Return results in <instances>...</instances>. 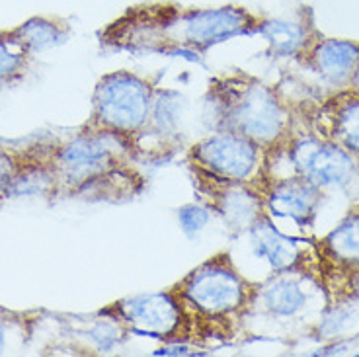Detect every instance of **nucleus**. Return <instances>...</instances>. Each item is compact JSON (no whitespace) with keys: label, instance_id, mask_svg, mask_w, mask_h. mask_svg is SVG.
<instances>
[{"label":"nucleus","instance_id":"obj_1","mask_svg":"<svg viewBox=\"0 0 359 357\" xmlns=\"http://www.w3.org/2000/svg\"><path fill=\"white\" fill-rule=\"evenodd\" d=\"M18 164L14 194L36 182L53 197L126 203L147 186L141 164L114 135L81 127L69 139L10 149Z\"/></svg>","mask_w":359,"mask_h":357},{"label":"nucleus","instance_id":"obj_2","mask_svg":"<svg viewBox=\"0 0 359 357\" xmlns=\"http://www.w3.org/2000/svg\"><path fill=\"white\" fill-rule=\"evenodd\" d=\"M262 18L244 6L186 8L170 2L126 10L104 27L100 41L109 49L198 59L234 37L258 34Z\"/></svg>","mask_w":359,"mask_h":357},{"label":"nucleus","instance_id":"obj_3","mask_svg":"<svg viewBox=\"0 0 359 357\" xmlns=\"http://www.w3.org/2000/svg\"><path fill=\"white\" fill-rule=\"evenodd\" d=\"M170 291L188 314L194 344L229 342L243 330L244 321L256 307L258 283L236 268L229 252H217L189 269Z\"/></svg>","mask_w":359,"mask_h":357},{"label":"nucleus","instance_id":"obj_4","mask_svg":"<svg viewBox=\"0 0 359 357\" xmlns=\"http://www.w3.org/2000/svg\"><path fill=\"white\" fill-rule=\"evenodd\" d=\"M203 106L213 131L244 135L264 147L268 159L293 137L291 114L278 92L246 72L213 79Z\"/></svg>","mask_w":359,"mask_h":357},{"label":"nucleus","instance_id":"obj_5","mask_svg":"<svg viewBox=\"0 0 359 357\" xmlns=\"http://www.w3.org/2000/svg\"><path fill=\"white\" fill-rule=\"evenodd\" d=\"M154 90L153 82L137 72L114 71L104 74L94 86L90 116L82 127L114 135L135 156L137 144L151 119Z\"/></svg>","mask_w":359,"mask_h":357},{"label":"nucleus","instance_id":"obj_6","mask_svg":"<svg viewBox=\"0 0 359 357\" xmlns=\"http://www.w3.org/2000/svg\"><path fill=\"white\" fill-rule=\"evenodd\" d=\"M189 170L217 180L243 182L260 189L269 176V159L264 147L233 131H213L186 151Z\"/></svg>","mask_w":359,"mask_h":357},{"label":"nucleus","instance_id":"obj_7","mask_svg":"<svg viewBox=\"0 0 359 357\" xmlns=\"http://www.w3.org/2000/svg\"><path fill=\"white\" fill-rule=\"evenodd\" d=\"M100 314L135 336H147L166 344H194L191 322L170 287L114 301Z\"/></svg>","mask_w":359,"mask_h":357},{"label":"nucleus","instance_id":"obj_8","mask_svg":"<svg viewBox=\"0 0 359 357\" xmlns=\"http://www.w3.org/2000/svg\"><path fill=\"white\" fill-rule=\"evenodd\" d=\"M278 154H285L293 174L309 180L318 189L346 188L359 172V161L355 156L344 151L340 144L314 133L299 137L293 135L273 156ZM273 156H269V161Z\"/></svg>","mask_w":359,"mask_h":357},{"label":"nucleus","instance_id":"obj_9","mask_svg":"<svg viewBox=\"0 0 359 357\" xmlns=\"http://www.w3.org/2000/svg\"><path fill=\"white\" fill-rule=\"evenodd\" d=\"M194 178V189L201 206L215 213L229 232L243 234L260 219L264 211L260 189L243 182L217 180L199 170H189Z\"/></svg>","mask_w":359,"mask_h":357},{"label":"nucleus","instance_id":"obj_10","mask_svg":"<svg viewBox=\"0 0 359 357\" xmlns=\"http://www.w3.org/2000/svg\"><path fill=\"white\" fill-rule=\"evenodd\" d=\"M184 114H186V98L180 92L156 86L151 119L135 152V159L139 164L168 159L172 152L178 151L184 137V129H182Z\"/></svg>","mask_w":359,"mask_h":357},{"label":"nucleus","instance_id":"obj_11","mask_svg":"<svg viewBox=\"0 0 359 357\" xmlns=\"http://www.w3.org/2000/svg\"><path fill=\"white\" fill-rule=\"evenodd\" d=\"M264 211L271 221H291L299 227H311L316 219L323 189L301 176H273L260 186Z\"/></svg>","mask_w":359,"mask_h":357},{"label":"nucleus","instance_id":"obj_12","mask_svg":"<svg viewBox=\"0 0 359 357\" xmlns=\"http://www.w3.org/2000/svg\"><path fill=\"white\" fill-rule=\"evenodd\" d=\"M318 264L326 283L336 277L344 281L359 269V203L318 242Z\"/></svg>","mask_w":359,"mask_h":357},{"label":"nucleus","instance_id":"obj_13","mask_svg":"<svg viewBox=\"0 0 359 357\" xmlns=\"http://www.w3.org/2000/svg\"><path fill=\"white\" fill-rule=\"evenodd\" d=\"M314 135L340 144L359 161V94L351 88L334 94L314 117Z\"/></svg>","mask_w":359,"mask_h":357},{"label":"nucleus","instance_id":"obj_14","mask_svg":"<svg viewBox=\"0 0 359 357\" xmlns=\"http://www.w3.org/2000/svg\"><path fill=\"white\" fill-rule=\"evenodd\" d=\"M301 55L303 61L324 81L336 86H350L351 76L359 67V41L318 37Z\"/></svg>","mask_w":359,"mask_h":357},{"label":"nucleus","instance_id":"obj_15","mask_svg":"<svg viewBox=\"0 0 359 357\" xmlns=\"http://www.w3.org/2000/svg\"><path fill=\"white\" fill-rule=\"evenodd\" d=\"M248 241L254 258L266 262L271 269V274H285V271H297L303 264V250L297 241L289 238L287 234L279 231L264 213L248 229Z\"/></svg>","mask_w":359,"mask_h":357},{"label":"nucleus","instance_id":"obj_16","mask_svg":"<svg viewBox=\"0 0 359 357\" xmlns=\"http://www.w3.org/2000/svg\"><path fill=\"white\" fill-rule=\"evenodd\" d=\"M291 274L295 271L273 274L266 283L258 285L256 304L260 303L269 314L278 318H293L306 304V293Z\"/></svg>","mask_w":359,"mask_h":357},{"label":"nucleus","instance_id":"obj_17","mask_svg":"<svg viewBox=\"0 0 359 357\" xmlns=\"http://www.w3.org/2000/svg\"><path fill=\"white\" fill-rule=\"evenodd\" d=\"M258 36L268 41L271 53L278 57H297L313 41L303 22L285 18H262Z\"/></svg>","mask_w":359,"mask_h":357},{"label":"nucleus","instance_id":"obj_18","mask_svg":"<svg viewBox=\"0 0 359 357\" xmlns=\"http://www.w3.org/2000/svg\"><path fill=\"white\" fill-rule=\"evenodd\" d=\"M8 34L14 41L26 47L29 53L36 55L43 49L63 43L69 34V27L49 18H29L24 24L8 29Z\"/></svg>","mask_w":359,"mask_h":357},{"label":"nucleus","instance_id":"obj_19","mask_svg":"<svg viewBox=\"0 0 359 357\" xmlns=\"http://www.w3.org/2000/svg\"><path fill=\"white\" fill-rule=\"evenodd\" d=\"M34 55L10 37L8 29L0 32V86L20 81L27 72Z\"/></svg>","mask_w":359,"mask_h":357},{"label":"nucleus","instance_id":"obj_20","mask_svg":"<svg viewBox=\"0 0 359 357\" xmlns=\"http://www.w3.org/2000/svg\"><path fill=\"white\" fill-rule=\"evenodd\" d=\"M211 211L205 206H184L178 211L180 227L188 236H196L209 223Z\"/></svg>","mask_w":359,"mask_h":357},{"label":"nucleus","instance_id":"obj_21","mask_svg":"<svg viewBox=\"0 0 359 357\" xmlns=\"http://www.w3.org/2000/svg\"><path fill=\"white\" fill-rule=\"evenodd\" d=\"M18 180V164L14 161V154L8 149L0 151V203L10 196H14Z\"/></svg>","mask_w":359,"mask_h":357},{"label":"nucleus","instance_id":"obj_22","mask_svg":"<svg viewBox=\"0 0 359 357\" xmlns=\"http://www.w3.org/2000/svg\"><path fill=\"white\" fill-rule=\"evenodd\" d=\"M341 289H346L344 291V295H346V299H359V269L358 271H353L346 281H344V287H340V291Z\"/></svg>","mask_w":359,"mask_h":357},{"label":"nucleus","instance_id":"obj_23","mask_svg":"<svg viewBox=\"0 0 359 357\" xmlns=\"http://www.w3.org/2000/svg\"><path fill=\"white\" fill-rule=\"evenodd\" d=\"M350 88L353 90V92H358V94H359V67H358V71L353 72V76H351Z\"/></svg>","mask_w":359,"mask_h":357}]
</instances>
